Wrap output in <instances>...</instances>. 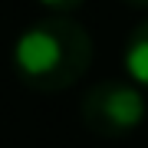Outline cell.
Here are the masks:
<instances>
[{
	"mask_svg": "<svg viewBox=\"0 0 148 148\" xmlns=\"http://www.w3.org/2000/svg\"><path fill=\"white\" fill-rule=\"evenodd\" d=\"M36 3L46 13H73V10H79L86 0H36Z\"/></svg>",
	"mask_w": 148,
	"mask_h": 148,
	"instance_id": "277c9868",
	"label": "cell"
},
{
	"mask_svg": "<svg viewBox=\"0 0 148 148\" xmlns=\"http://www.w3.org/2000/svg\"><path fill=\"white\" fill-rule=\"evenodd\" d=\"M122 3H128V7H138V10H148V0H122Z\"/></svg>",
	"mask_w": 148,
	"mask_h": 148,
	"instance_id": "5b68a950",
	"label": "cell"
},
{
	"mask_svg": "<svg viewBox=\"0 0 148 148\" xmlns=\"http://www.w3.org/2000/svg\"><path fill=\"white\" fill-rule=\"evenodd\" d=\"M79 115L92 135L99 138H122L145 122V95L138 86L128 82H99L82 95Z\"/></svg>",
	"mask_w": 148,
	"mask_h": 148,
	"instance_id": "7a4b0ae2",
	"label": "cell"
},
{
	"mask_svg": "<svg viewBox=\"0 0 148 148\" xmlns=\"http://www.w3.org/2000/svg\"><path fill=\"white\" fill-rule=\"evenodd\" d=\"M10 63L23 86L59 92L86 76L92 63V36L69 13H49L16 36Z\"/></svg>",
	"mask_w": 148,
	"mask_h": 148,
	"instance_id": "6da1fadb",
	"label": "cell"
},
{
	"mask_svg": "<svg viewBox=\"0 0 148 148\" xmlns=\"http://www.w3.org/2000/svg\"><path fill=\"white\" fill-rule=\"evenodd\" d=\"M125 69L142 89H148V20L138 23L125 43Z\"/></svg>",
	"mask_w": 148,
	"mask_h": 148,
	"instance_id": "3957f363",
	"label": "cell"
}]
</instances>
